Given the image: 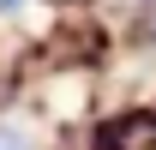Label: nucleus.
I'll return each instance as SVG.
<instances>
[{
	"label": "nucleus",
	"mask_w": 156,
	"mask_h": 150,
	"mask_svg": "<svg viewBox=\"0 0 156 150\" xmlns=\"http://www.w3.org/2000/svg\"><path fill=\"white\" fill-rule=\"evenodd\" d=\"M144 30L156 36V0H144Z\"/></svg>",
	"instance_id": "nucleus-3"
},
{
	"label": "nucleus",
	"mask_w": 156,
	"mask_h": 150,
	"mask_svg": "<svg viewBox=\"0 0 156 150\" xmlns=\"http://www.w3.org/2000/svg\"><path fill=\"white\" fill-rule=\"evenodd\" d=\"M18 6H24V0H0V18H12V12H18Z\"/></svg>",
	"instance_id": "nucleus-4"
},
{
	"label": "nucleus",
	"mask_w": 156,
	"mask_h": 150,
	"mask_svg": "<svg viewBox=\"0 0 156 150\" xmlns=\"http://www.w3.org/2000/svg\"><path fill=\"white\" fill-rule=\"evenodd\" d=\"M0 150H30V138H24V132H12V126H0Z\"/></svg>",
	"instance_id": "nucleus-2"
},
{
	"label": "nucleus",
	"mask_w": 156,
	"mask_h": 150,
	"mask_svg": "<svg viewBox=\"0 0 156 150\" xmlns=\"http://www.w3.org/2000/svg\"><path fill=\"white\" fill-rule=\"evenodd\" d=\"M102 150H156V114H126L102 132Z\"/></svg>",
	"instance_id": "nucleus-1"
}]
</instances>
